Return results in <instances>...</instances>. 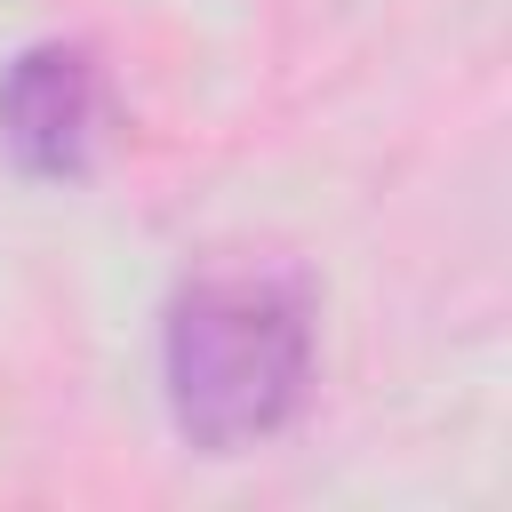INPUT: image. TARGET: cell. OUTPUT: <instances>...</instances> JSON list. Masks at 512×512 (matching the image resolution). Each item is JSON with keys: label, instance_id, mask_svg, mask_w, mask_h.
<instances>
[{"label": "cell", "instance_id": "6da1fadb", "mask_svg": "<svg viewBox=\"0 0 512 512\" xmlns=\"http://www.w3.org/2000/svg\"><path fill=\"white\" fill-rule=\"evenodd\" d=\"M168 424L200 456H240L296 424L312 392V296L296 272H200L160 328Z\"/></svg>", "mask_w": 512, "mask_h": 512}, {"label": "cell", "instance_id": "7a4b0ae2", "mask_svg": "<svg viewBox=\"0 0 512 512\" xmlns=\"http://www.w3.org/2000/svg\"><path fill=\"white\" fill-rule=\"evenodd\" d=\"M104 144V80L72 40H32L0 72V152L32 184H80Z\"/></svg>", "mask_w": 512, "mask_h": 512}]
</instances>
